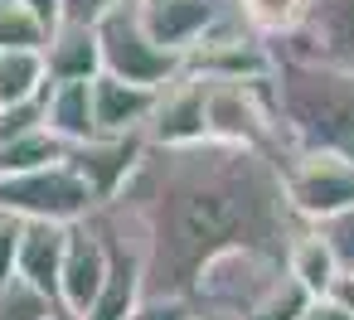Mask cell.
Returning <instances> with one entry per match:
<instances>
[{"label":"cell","instance_id":"52a82bcc","mask_svg":"<svg viewBox=\"0 0 354 320\" xmlns=\"http://www.w3.org/2000/svg\"><path fill=\"white\" fill-rule=\"evenodd\" d=\"M228 15H233V0H136L141 30L180 59Z\"/></svg>","mask_w":354,"mask_h":320},{"label":"cell","instance_id":"4316f807","mask_svg":"<svg viewBox=\"0 0 354 320\" xmlns=\"http://www.w3.org/2000/svg\"><path fill=\"white\" fill-rule=\"evenodd\" d=\"M20 6H25V10L44 25V30H54V25L64 20V0H20Z\"/></svg>","mask_w":354,"mask_h":320},{"label":"cell","instance_id":"44dd1931","mask_svg":"<svg viewBox=\"0 0 354 320\" xmlns=\"http://www.w3.org/2000/svg\"><path fill=\"white\" fill-rule=\"evenodd\" d=\"M306 305H310V291L281 272V276H277V286L252 305V315H248V320H301V315H306Z\"/></svg>","mask_w":354,"mask_h":320},{"label":"cell","instance_id":"e0dca14e","mask_svg":"<svg viewBox=\"0 0 354 320\" xmlns=\"http://www.w3.org/2000/svg\"><path fill=\"white\" fill-rule=\"evenodd\" d=\"M310 10V0H233V15L257 39H291Z\"/></svg>","mask_w":354,"mask_h":320},{"label":"cell","instance_id":"2e32d148","mask_svg":"<svg viewBox=\"0 0 354 320\" xmlns=\"http://www.w3.org/2000/svg\"><path fill=\"white\" fill-rule=\"evenodd\" d=\"M281 267H286V276H291V281H301L310 296H325V291H330V281L339 276V262H335V252H330V243L320 238V228H315V223H301V228H296V238L286 243Z\"/></svg>","mask_w":354,"mask_h":320},{"label":"cell","instance_id":"5b68a950","mask_svg":"<svg viewBox=\"0 0 354 320\" xmlns=\"http://www.w3.org/2000/svg\"><path fill=\"white\" fill-rule=\"evenodd\" d=\"M0 209L25 218V223H83L97 199L93 189L83 185V175L59 160V165H44V170H20V175H0Z\"/></svg>","mask_w":354,"mask_h":320},{"label":"cell","instance_id":"30bf717a","mask_svg":"<svg viewBox=\"0 0 354 320\" xmlns=\"http://www.w3.org/2000/svg\"><path fill=\"white\" fill-rule=\"evenodd\" d=\"M141 156H146V136L141 131H131V136H93L83 146H68V165L83 175V185L93 189L97 204L122 194V185L131 180Z\"/></svg>","mask_w":354,"mask_h":320},{"label":"cell","instance_id":"f1b7e54d","mask_svg":"<svg viewBox=\"0 0 354 320\" xmlns=\"http://www.w3.org/2000/svg\"><path fill=\"white\" fill-rule=\"evenodd\" d=\"M325 296H330L335 305H344V310L354 315V272H339V276L330 281V291H325Z\"/></svg>","mask_w":354,"mask_h":320},{"label":"cell","instance_id":"ba28073f","mask_svg":"<svg viewBox=\"0 0 354 320\" xmlns=\"http://www.w3.org/2000/svg\"><path fill=\"white\" fill-rule=\"evenodd\" d=\"M102 276H107V243L88 214L83 223L68 228V247H64V267H59V310L68 320H83L102 291Z\"/></svg>","mask_w":354,"mask_h":320},{"label":"cell","instance_id":"ffe728a7","mask_svg":"<svg viewBox=\"0 0 354 320\" xmlns=\"http://www.w3.org/2000/svg\"><path fill=\"white\" fill-rule=\"evenodd\" d=\"M64 315L54 296H44L39 286H30L25 276H6L0 281V320H54Z\"/></svg>","mask_w":354,"mask_h":320},{"label":"cell","instance_id":"9a60e30c","mask_svg":"<svg viewBox=\"0 0 354 320\" xmlns=\"http://www.w3.org/2000/svg\"><path fill=\"white\" fill-rule=\"evenodd\" d=\"M44 126L64 146H83L97 136L93 122V83H49L44 88Z\"/></svg>","mask_w":354,"mask_h":320},{"label":"cell","instance_id":"83f0119b","mask_svg":"<svg viewBox=\"0 0 354 320\" xmlns=\"http://www.w3.org/2000/svg\"><path fill=\"white\" fill-rule=\"evenodd\" d=\"M301 320H354L344 305H335L330 296H310V305H306V315Z\"/></svg>","mask_w":354,"mask_h":320},{"label":"cell","instance_id":"d6986e66","mask_svg":"<svg viewBox=\"0 0 354 320\" xmlns=\"http://www.w3.org/2000/svg\"><path fill=\"white\" fill-rule=\"evenodd\" d=\"M68 160V146L49 131V126H35L15 141L0 146V175H20V170H44V165H59Z\"/></svg>","mask_w":354,"mask_h":320},{"label":"cell","instance_id":"9c48e42d","mask_svg":"<svg viewBox=\"0 0 354 320\" xmlns=\"http://www.w3.org/2000/svg\"><path fill=\"white\" fill-rule=\"evenodd\" d=\"M286 54L354 73V0H310L301 30L286 39Z\"/></svg>","mask_w":354,"mask_h":320},{"label":"cell","instance_id":"7a4b0ae2","mask_svg":"<svg viewBox=\"0 0 354 320\" xmlns=\"http://www.w3.org/2000/svg\"><path fill=\"white\" fill-rule=\"evenodd\" d=\"M277 117L296 151H335L354 160V73L277 49Z\"/></svg>","mask_w":354,"mask_h":320},{"label":"cell","instance_id":"6da1fadb","mask_svg":"<svg viewBox=\"0 0 354 320\" xmlns=\"http://www.w3.org/2000/svg\"><path fill=\"white\" fill-rule=\"evenodd\" d=\"M146 243V296H189L194 276L233 247L286 257L301 218L286 204L281 165L252 146H146L122 185Z\"/></svg>","mask_w":354,"mask_h":320},{"label":"cell","instance_id":"8fae6325","mask_svg":"<svg viewBox=\"0 0 354 320\" xmlns=\"http://www.w3.org/2000/svg\"><path fill=\"white\" fill-rule=\"evenodd\" d=\"M204 141V78L180 73L156 93L146 117V146H194Z\"/></svg>","mask_w":354,"mask_h":320},{"label":"cell","instance_id":"7402d4cb","mask_svg":"<svg viewBox=\"0 0 354 320\" xmlns=\"http://www.w3.org/2000/svg\"><path fill=\"white\" fill-rule=\"evenodd\" d=\"M44 39H49V30L20 6H0V54L6 49H44Z\"/></svg>","mask_w":354,"mask_h":320},{"label":"cell","instance_id":"f546056e","mask_svg":"<svg viewBox=\"0 0 354 320\" xmlns=\"http://www.w3.org/2000/svg\"><path fill=\"white\" fill-rule=\"evenodd\" d=\"M189 320H209V315H189Z\"/></svg>","mask_w":354,"mask_h":320},{"label":"cell","instance_id":"1f68e13d","mask_svg":"<svg viewBox=\"0 0 354 320\" xmlns=\"http://www.w3.org/2000/svg\"><path fill=\"white\" fill-rule=\"evenodd\" d=\"M54 320H68V315H54Z\"/></svg>","mask_w":354,"mask_h":320},{"label":"cell","instance_id":"277c9868","mask_svg":"<svg viewBox=\"0 0 354 320\" xmlns=\"http://www.w3.org/2000/svg\"><path fill=\"white\" fill-rule=\"evenodd\" d=\"M97 54H102V73L122 78V83H136V88H165L170 78L185 73V59L160 49L141 20H136V0H122L112 6L97 25Z\"/></svg>","mask_w":354,"mask_h":320},{"label":"cell","instance_id":"7c38bea8","mask_svg":"<svg viewBox=\"0 0 354 320\" xmlns=\"http://www.w3.org/2000/svg\"><path fill=\"white\" fill-rule=\"evenodd\" d=\"M156 93L160 88H136V83L112 78V73H97L93 78V122H97V136H131V131L146 136V117L156 107Z\"/></svg>","mask_w":354,"mask_h":320},{"label":"cell","instance_id":"484cf974","mask_svg":"<svg viewBox=\"0 0 354 320\" xmlns=\"http://www.w3.org/2000/svg\"><path fill=\"white\" fill-rule=\"evenodd\" d=\"M112 6H122V0H64V20H78V25H97Z\"/></svg>","mask_w":354,"mask_h":320},{"label":"cell","instance_id":"3957f363","mask_svg":"<svg viewBox=\"0 0 354 320\" xmlns=\"http://www.w3.org/2000/svg\"><path fill=\"white\" fill-rule=\"evenodd\" d=\"M281 257L272 252H252V247H233L218 252L189 286V315H209V320H248L252 305L277 286L281 276Z\"/></svg>","mask_w":354,"mask_h":320},{"label":"cell","instance_id":"ac0fdd59","mask_svg":"<svg viewBox=\"0 0 354 320\" xmlns=\"http://www.w3.org/2000/svg\"><path fill=\"white\" fill-rule=\"evenodd\" d=\"M44 88H49V73H44L39 49H6L0 54V107L35 102V97H44Z\"/></svg>","mask_w":354,"mask_h":320},{"label":"cell","instance_id":"8992f818","mask_svg":"<svg viewBox=\"0 0 354 320\" xmlns=\"http://www.w3.org/2000/svg\"><path fill=\"white\" fill-rule=\"evenodd\" d=\"M281 189L301 223H325L354 209V160L335 151H291L281 160Z\"/></svg>","mask_w":354,"mask_h":320},{"label":"cell","instance_id":"cb8c5ba5","mask_svg":"<svg viewBox=\"0 0 354 320\" xmlns=\"http://www.w3.org/2000/svg\"><path fill=\"white\" fill-rule=\"evenodd\" d=\"M127 320H189V301H180V296H141V305Z\"/></svg>","mask_w":354,"mask_h":320},{"label":"cell","instance_id":"4dcf8cb0","mask_svg":"<svg viewBox=\"0 0 354 320\" xmlns=\"http://www.w3.org/2000/svg\"><path fill=\"white\" fill-rule=\"evenodd\" d=\"M0 6H15V0H0Z\"/></svg>","mask_w":354,"mask_h":320},{"label":"cell","instance_id":"4fadbf2b","mask_svg":"<svg viewBox=\"0 0 354 320\" xmlns=\"http://www.w3.org/2000/svg\"><path fill=\"white\" fill-rule=\"evenodd\" d=\"M44 73L49 83H93L102 73V54H97V30L78 25V20H59L44 39Z\"/></svg>","mask_w":354,"mask_h":320},{"label":"cell","instance_id":"603a6c76","mask_svg":"<svg viewBox=\"0 0 354 320\" xmlns=\"http://www.w3.org/2000/svg\"><path fill=\"white\" fill-rule=\"evenodd\" d=\"M315 228H320V238L330 243L339 272H354V209H344V214H335V218H325V223H315Z\"/></svg>","mask_w":354,"mask_h":320},{"label":"cell","instance_id":"5bb4252c","mask_svg":"<svg viewBox=\"0 0 354 320\" xmlns=\"http://www.w3.org/2000/svg\"><path fill=\"white\" fill-rule=\"evenodd\" d=\"M68 228H73V223H68ZM68 228H64V223H25L20 252H15V276H25L30 286H39V291L54 296V301H59V267H64Z\"/></svg>","mask_w":354,"mask_h":320},{"label":"cell","instance_id":"d4e9b609","mask_svg":"<svg viewBox=\"0 0 354 320\" xmlns=\"http://www.w3.org/2000/svg\"><path fill=\"white\" fill-rule=\"evenodd\" d=\"M20 233H25V218L0 209V281L15 276V252H20Z\"/></svg>","mask_w":354,"mask_h":320}]
</instances>
